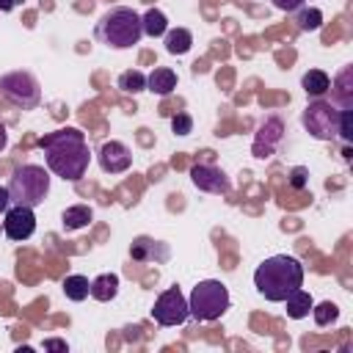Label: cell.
I'll use <instances>...</instances> for the list:
<instances>
[{"label": "cell", "mask_w": 353, "mask_h": 353, "mask_svg": "<svg viewBox=\"0 0 353 353\" xmlns=\"http://www.w3.org/2000/svg\"><path fill=\"white\" fill-rule=\"evenodd\" d=\"M39 149H44V163L55 176L66 182H80L85 176L91 152H88L85 135L77 127H61L55 132L41 135Z\"/></svg>", "instance_id": "6da1fadb"}, {"label": "cell", "mask_w": 353, "mask_h": 353, "mask_svg": "<svg viewBox=\"0 0 353 353\" xmlns=\"http://www.w3.org/2000/svg\"><path fill=\"white\" fill-rule=\"evenodd\" d=\"M254 287L265 301L281 303L295 287H303V265H301V259H295L290 254L268 256L254 270Z\"/></svg>", "instance_id": "7a4b0ae2"}, {"label": "cell", "mask_w": 353, "mask_h": 353, "mask_svg": "<svg viewBox=\"0 0 353 353\" xmlns=\"http://www.w3.org/2000/svg\"><path fill=\"white\" fill-rule=\"evenodd\" d=\"M97 39L105 44V47H113V50H130L132 44L141 41L143 36V28H141V14H135L132 8L127 6H116L110 11H105L97 22Z\"/></svg>", "instance_id": "3957f363"}, {"label": "cell", "mask_w": 353, "mask_h": 353, "mask_svg": "<svg viewBox=\"0 0 353 353\" xmlns=\"http://www.w3.org/2000/svg\"><path fill=\"white\" fill-rule=\"evenodd\" d=\"M6 188H8L11 204L39 207V204H44V199L50 193V168L36 165V163H25V165L14 168Z\"/></svg>", "instance_id": "277c9868"}, {"label": "cell", "mask_w": 353, "mask_h": 353, "mask_svg": "<svg viewBox=\"0 0 353 353\" xmlns=\"http://www.w3.org/2000/svg\"><path fill=\"white\" fill-rule=\"evenodd\" d=\"M229 303H232V298H229L226 284L218 279H204L193 287V292L188 298V312L199 323H215L218 317L226 314Z\"/></svg>", "instance_id": "5b68a950"}, {"label": "cell", "mask_w": 353, "mask_h": 353, "mask_svg": "<svg viewBox=\"0 0 353 353\" xmlns=\"http://www.w3.org/2000/svg\"><path fill=\"white\" fill-rule=\"evenodd\" d=\"M0 94H3L14 108H22V110H33V108L41 102L39 80H36L30 72H22V69L0 74Z\"/></svg>", "instance_id": "8992f818"}, {"label": "cell", "mask_w": 353, "mask_h": 353, "mask_svg": "<svg viewBox=\"0 0 353 353\" xmlns=\"http://www.w3.org/2000/svg\"><path fill=\"white\" fill-rule=\"evenodd\" d=\"M306 132L317 141H334L339 132V108L334 102H325L323 97L309 102L303 116H301Z\"/></svg>", "instance_id": "52a82bcc"}, {"label": "cell", "mask_w": 353, "mask_h": 353, "mask_svg": "<svg viewBox=\"0 0 353 353\" xmlns=\"http://www.w3.org/2000/svg\"><path fill=\"white\" fill-rule=\"evenodd\" d=\"M152 317H154V323H160V325H165V328H168V325H182V323L190 317V312H188V298L182 295V290H179L176 284L157 295V301H154V306H152Z\"/></svg>", "instance_id": "ba28073f"}, {"label": "cell", "mask_w": 353, "mask_h": 353, "mask_svg": "<svg viewBox=\"0 0 353 353\" xmlns=\"http://www.w3.org/2000/svg\"><path fill=\"white\" fill-rule=\"evenodd\" d=\"M3 232L8 240H28L33 232H36V215H33V207H22V204H11L6 210V221H3Z\"/></svg>", "instance_id": "9c48e42d"}, {"label": "cell", "mask_w": 353, "mask_h": 353, "mask_svg": "<svg viewBox=\"0 0 353 353\" xmlns=\"http://www.w3.org/2000/svg\"><path fill=\"white\" fill-rule=\"evenodd\" d=\"M281 138H284V124H281V119H279V116H268V119L259 124V130H256V138H254V146H251L254 157H259V160L270 157V154L276 152V146L281 143Z\"/></svg>", "instance_id": "30bf717a"}, {"label": "cell", "mask_w": 353, "mask_h": 353, "mask_svg": "<svg viewBox=\"0 0 353 353\" xmlns=\"http://www.w3.org/2000/svg\"><path fill=\"white\" fill-rule=\"evenodd\" d=\"M97 160L105 174H124L132 165V152L121 141H105L97 152Z\"/></svg>", "instance_id": "8fae6325"}, {"label": "cell", "mask_w": 353, "mask_h": 353, "mask_svg": "<svg viewBox=\"0 0 353 353\" xmlns=\"http://www.w3.org/2000/svg\"><path fill=\"white\" fill-rule=\"evenodd\" d=\"M190 182L204 193H229L232 190L229 176L215 165H193L190 168Z\"/></svg>", "instance_id": "7c38bea8"}, {"label": "cell", "mask_w": 353, "mask_h": 353, "mask_svg": "<svg viewBox=\"0 0 353 353\" xmlns=\"http://www.w3.org/2000/svg\"><path fill=\"white\" fill-rule=\"evenodd\" d=\"M130 256L135 262H165L168 259V245L157 243L152 237H135L130 245Z\"/></svg>", "instance_id": "4fadbf2b"}, {"label": "cell", "mask_w": 353, "mask_h": 353, "mask_svg": "<svg viewBox=\"0 0 353 353\" xmlns=\"http://www.w3.org/2000/svg\"><path fill=\"white\" fill-rule=\"evenodd\" d=\"M146 88L157 97H168L176 88V72L168 66H157L152 69V74H146Z\"/></svg>", "instance_id": "5bb4252c"}, {"label": "cell", "mask_w": 353, "mask_h": 353, "mask_svg": "<svg viewBox=\"0 0 353 353\" xmlns=\"http://www.w3.org/2000/svg\"><path fill=\"white\" fill-rule=\"evenodd\" d=\"M301 85H303L306 97L320 99V97H325V94L331 91V77H328L323 69H309V72L301 77Z\"/></svg>", "instance_id": "9a60e30c"}, {"label": "cell", "mask_w": 353, "mask_h": 353, "mask_svg": "<svg viewBox=\"0 0 353 353\" xmlns=\"http://www.w3.org/2000/svg\"><path fill=\"white\" fill-rule=\"evenodd\" d=\"M284 303H287V317H292V320H303V317L312 312V306H314L312 295H309L303 287H295V290L284 298Z\"/></svg>", "instance_id": "2e32d148"}, {"label": "cell", "mask_w": 353, "mask_h": 353, "mask_svg": "<svg viewBox=\"0 0 353 353\" xmlns=\"http://www.w3.org/2000/svg\"><path fill=\"white\" fill-rule=\"evenodd\" d=\"M91 298L97 301H113L119 295V276L116 273H99L94 281H91Z\"/></svg>", "instance_id": "e0dca14e"}, {"label": "cell", "mask_w": 353, "mask_h": 353, "mask_svg": "<svg viewBox=\"0 0 353 353\" xmlns=\"http://www.w3.org/2000/svg\"><path fill=\"white\" fill-rule=\"evenodd\" d=\"M91 218H94V212H91V207H88V204H74V207H66V210H63L61 223H63V229H66V232H74V229L88 226V223H91Z\"/></svg>", "instance_id": "ac0fdd59"}, {"label": "cell", "mask_w": 353, "mask_h": 353, "mask_svg": "<svg viewBox=\"0 0 353 353\" xmlns=\"http://www.w3.org/2000/svg\"><path fill=\"white\" fill-rule=\"evenodd\" d=\"M165 50L171 55H185L190 47H193V33L188 28H174V30H165Z\"/></svg>", "instance_id": "d6986e66"}, {"label": "cell", "mask_w": 353, "mask_h": 353, "mask_svg": "<svg viewBox=\"0 0 353 353\" xmlns=\"http://www.w3.org/2000/svg\"><path fill=\"white\" fill-rule=\"evenodd\" d=\"M141 28H143V36L157 39V36H165L168 19H165V14H163L160 8H149V11L141 17Z\"/></svg>", "instance_id": "ffe728a7"}, {"label": "cell", "mask_w": 353, "mask_h": 353, "mask_svg": "<svg viewBox=\"0 0 353 353\" xmlns=\"http://www.w3.org/2000/svg\"><path fill=\"white\" fill-rule=\"evenodd\" d=\"M63 295L69 298V301H85L88 298V292H91V281L85 279V276H80V273H72V276H66L63 279Z\"/></svg>", "instance_id": "44dd1931"}, {"label": "cell", "mask_w": 353, "mask_h": 353, "mask_svg": "<svg viewBox=\"0 0 353 353\" xmlns=\"http://www.w3.org/2000/svg\"><path fill=\"white\" fill-rule=\"evenodd\" d=\"M292 14H295L292 22L298 25V30H306V33H309V30H320V25H323V11L314 8V6H309V8L301 6V8L292 11Z\"/></svg>", "instance_id": "7402d4cb"}, {"label": "cell", "mask_w": 353, "mask_h": 353, "mask_svg": "<svg viewBox=\"0 0 353 353\" xmlns=\"http://www.w3.org/2000/svg\"><path fill=\"white\" fill-rule=\"evenodd\" d=\"M116 85H119V91H124V94H141V91H146V74L138 72V69H127V72L119 74Z\"/></svg>", "instance_id": "603a6c76"}, {"label": "cell", "mask_w": 353, "mask_h": 353, "mask_svg": "<svg viewBox=\"0 0 353 353\" xmlns=\"http://www.w3.org/2000/svg\"><path fill=\"white\" fill-rule=\"evenodd\" d=\"M350 74H353V69H350V66H345V69L339 72V77L331 83V85H336L339 108H353V97H350Z\"/></svg>", "instance_id": "cb8c5ba5"}, {"label": "cell", "mask_w": 353, "mask_h": 353, "mask_svg": "<svg viewBox=\"0 0 353 353\" xmlns=\"http://www.w3.org/2000/svg\"><path fill=\"white\" fill-rule=\"evenodd\" d=\"M312 314H314V323L323 328V325H331V323L339 317V306L331 303V301H323V303L312 306Z\"/></svg>", "instance_id": "d4e9b609"}, {"label": "cell", "mask_w": 353, "mask_h": 353, "mask_svg": "<svg viewBox=\"0 0 353 353\" xmlns=\"http://www.w3.org/2000/svg\"><path fill=\"white\" fill-rule=\"evenodd\" d=\"M336 138L342 143L353 141V108H339V132H336Z\"/></svg>", "instance_id": "484cf974"}, {"label": "cell", "mask_w": 353, "mask_h": 353, "mask_svg": "<svg viewBox=\"0 0 353 353\" xmlns=\"http://www.w3.org/2000/svg\"><path fill=\"white\" fill-rule=\"evenodd\" d=\"M171 130H174L176 135H190V132H193V116H190V113H176V116L171 119Z\"/></svg>", "instance_id": "4316f807"}, {"label": "cell", "mask_w": 353, "mask_h": 353, "mask_svg": "<svg viewBox=\"0 0 353 353\" xmlns=\"http://www.w3.org/2000/svg\"><path fill=\"white\" fill-rule=\"evenodd\" d=\"M306 182H309V171H306L303 165H295V168H292V174H290V185H292L295 190H303V188H306Z\"/></svg>", "instance_id": "83f0119b"}, {"label": "cell", "mask_w": 353, "mask_h": 353, "mask_svg": "<svg viewBox=\"0 0 353 353\" xmlns=\"http://www.w3.org/2000/svg\"><path fill=\"white\" fill-rule=\"evenodd\" d=\"M273 6H276L279 11H287V14H292V11H298V8L303 6V0H273Z\"/></svg>", "instance_id": "f1b7e54d"}, {"label": "cell", "mask_w": 353, "mask_h": 353, "mask_svg": "<svg viewBox=\"0 0 353 353\" xmlns=\"http://www.w3.org/2000/svg\"><path fill=\"white\" fill-rule=\"evenodd\" d=\"M44 350H66L63 339H44Z\"/></svg>", "instance_id": "f546056e"}, {"label": "cell", "mask_w": 353, "mask_h": 353, "mask_svg": "<svg viewBox=\"0 0 353 353\" xmlns=\"http://www.w3.org/2000/svg\"><path fill=\"white\" fill-rule=\"evenodd\" d=\"M11 207V196H8V188L0 185V212H6Z\"/></svg>", "instance_id": "4dcf8cb0"}, {"label": "cell", "mask_w": 353, "mask_h": 353, "mask_svg": "<svg viewBox=\"0 0 353 353\" xmlns=\"http://www.w3.org/2000/svg\"><path fill=\"white\" fill-rule=\"evenodd\" d=\"M22 0H0V11H14Z\"/></svg>", "instance_id": "1f68e13d"}, {"label": "cell", "mask_w": 353, "mask_h": 353, "mask_svg": "<svg viewBox=\"0 0 353 353\" xmlns=\"http://www.w3.org/2000/svg\"><path fill=\"white\" fill-rule=\"evenodd\" d=\"M6 146H8V132H6V127L0 124V152H3Z\"/></svg>", "instance_id": "d6a6232c"}]
</instances>
